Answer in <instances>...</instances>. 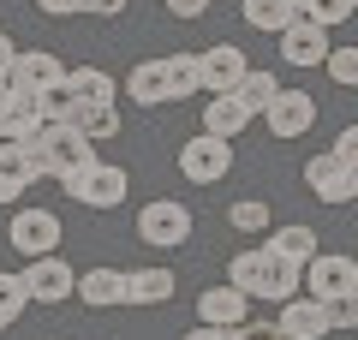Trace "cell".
I'll return each mask as SVG.
<instances>
[{
	"instance_id": "cell-1",
	"label": "cell",
	"mask_w": 358,
	"mask_h": 340,
	"mask_svg": "<svg viewBox=\"0 0 358 340\" xmlns=\"http://www.w3.org/2000/svg\"><path fill=\"white\" fill-rule=\"evenodd\" d=\"M227 281L245 292V299H263V304H287L305 292V269L275 257L268 245H251V251H233L227 263Z\"/></svg>"
},
{
	"instance_id": "cell-2",
	"label": "cell",
	"mask_w": 358,
	"mask_h": 340,
	"mask_svg": "<svg viewBox=\"0 0 358 340\" xmlns=\"http://www.w3.org/2000/svg\"><path fill=\"white\" fill-rule=\"evenodd\" d=\"M30 150H36L42 162H48V179H66V173H78V167H90V162H96V143H90L78 126H48V120L36 126Z\"/></svg>"
},
{
	"instance_id": "cell-3",
	"label": "cell",
	"mask_w": 358,
	"mask_h": 340,
	"mask_svg": "<svg viewBox=\"0 0 358 340\" xmlns=\"http://www.w3.org/2000/svg\"><path fill=\"white\" fill-rule=\"evenodd\" d=\"M60 185L72 191L84 209H120L126 191H131V173H126V167H114V162H90V167H78V173H66Z\"/></svg>"
},
{
	"instance_id": "cell-4",
	"label": "cell",
	"mask_w": 358,
	"mask_h": 340,
	"mask_svg": "<svg viewBox=\"0 0 358 340\" xmlns=\"http://www.w3.org/2000/svg\"><path fill=\"white\" fill-rule=\"evenodd\" d=\"M138 239L155 245V251H173V245H185V239H192V209H185V203H173V197L143 203V209H138Z\"/></svg>"
},
{
	"instance_id": "cell-5",
	"label": "cell",
	"mask_w": 358,
	"mask_h": 340,
	"mask_svg": "<svg viewBox=\"0 0 358 340\" xmlns=\"http://www.w3.org/2000/svg\"><path fill=\"white\" fill-rule=\"evenodd\" d=\"M305 185H310V197H322V203H352L358 197V167L346 162V155H334V150H317L305 162Z\"/></svg>"
},
{
	"instance_id": "cell-6",
	"label": "cell",
	"mask_w": 358,
	"mask_h": 340,
	"mask_svg": "<svg viewBox=\"0 0 358 340\" xmlns=\"http://www.w3.org/2000/svg\"><path fill=\"white\" fill-rule=\"evenodd\" d=\"M179 173L192 179V185H215V179L233 173V143L227 138H209V132H197V138L179 143Z\"/></svg>"
},
{
	"instance_id": "cell-7",
	"label": "cell",
	"mask_w": 358,
	"mask_h": 340,
	"mask_svg": "<svg viewBox=\"0 0 358 340\" xmlns=\"http://www.w3.org/2000/svg\"><path fill=\"white\" fill-rule=\"evenodd\" d=\"M6 245L13 251H24L30 263L36 257H54V245H60V215L54 209H13V221H6Z\"/></svg>"
},
{
	"instance_id": "cell-8",
	"label": "cell",
	"mask_w": 358,
	"mask_h": 340,
	"mask_svg": "<svg viewBox=\"0 0 358 340\" xmlns=\"http://www.w3.org/2000/svg\"><path fill=\"white\" fill-rule=\"evenodd\" d=\"M197 66H203V96H233V90L245 84V72H251L245 48H233V42H215V48H197Z\"/></svg>"
},
{
	"instance_id": "cell-9",
	"label": "cell",
	"mask_w": 358,
	"mask_h": 340,
	"mask_svg": "<svg viewBox=\"0 0 358 340\" xmlns=\"http://www.w3.org/2000/svg\"><path fill=\"white\" fill-rule=\"evenodd\" d=\"M305 287H310V299L334 304V299H346V292H358V263L341 257V251H322L317 263L305 269Z\"/></svg>"
},
{
	"instance_id": "cell-10",
	"label": "cell",
	"mask_w": 358,
	"mask_h": 340,
	"mask_svg": "<svg viewBox=\"0 0 358 340\" xmlns=\"http://www.w3.org/2000/svg\"><path fill=\"white\" fill-rule=\"evenodd\" d=\"M263 126H268V138H305L317 126V96L310 90H281L275 108L263 113Z\"/></svg>"
},
{
	"instance_id": "cell-11",
	"label": "cell",
	"mask_w": 358,
	"mask_h": 340,
	"mask_svg": "<svg viewBox=\"0 0 358 340\" xmlns=\"http://www.w3.org/2000/svg\"><path fill=\"white\" fill-rule=\"evenodd\" d=\"M275 323H281V334H287V340H329V334H334V316H329V304H322V299H310V292L287 299Z\"/></svg>"
},
{
	"instance_id": "cell-12",
	"label": "cell",
	"mask_w": 358,
	"mask_h": 340,
	"mask_svg": "<svg viewBox=\"0 0 358 340\" xmlns=\"http://www.w3.org/2000/svg\"><path fill=\"white\" fill-rule=\"evenodd\" d=\"M24 287H30V304H66V299H78V275L60 263V257H36V263H24Z\"/></svg>"
},
{
	"instance_id": "cell-13",
	"label": "cell",
	"mask_w": 358,
	"mask_h": 340,
	"mask_svg": "<svg viewBox=\"0 0 358 340\" xmlns=\"http://www.w3.org/2000/svg\"><path fill=\"white\" fill-rule=\"evenodd\" d=\"M54 84H66V66H60V54H48V48H24L18 54V66H13V90L18 96H48Z\"/></svg>"
},
{
	"instance_id": "cell-14",
	"label": "cell",
	"mask_w": 358,
	"mask_h": 340,
	"mask_svg": "<svg viewBox=\"0 0 358 340\" xmlns=\"http://www.w3.org/2000/svg\"><path fill=\"white\" fill-rule=\"evenodd\" d=\"M245 316H251V299H245L233 281L197 292V323H209V328H245Z\"/></svg>"
},
{
	"instance_id": "cell-15",
	"label": "cell",
	"mask_w": 358,
	"mask_h": 340,
	"mask_svg": "<svg viewBox=\"0 0 358 340\" xmlns=\"http://www.w3.org/2000/svg\"><path fill=\"white\" fill-rule=\"evenodd\" d=\"M329 54H334L329 30L310 24V18H299L293 30H281V60L287 66H329Z\"/></svg>"
},
{
	"instance_id": "cell-16",
	"label": "cell",
	"mask_w": 358,
	"mask_h": 340,
	"mask_svg": "<svg viewBox=\"0 0 358 340\" xmlns=\"http://www.w3.org/2000/svg\"><path fill=\"white\" fill-rule=\"evenodd\" d=\"M42 126L36 96H18V90H0V143H30Z\"/></svg>"
},
{
	"instance_id": "cell-17",
	"label": "cell",
	"mask_w": 358,
	"mask_h": 340,
	"mask_svg": "<svg viewBox=\"0 0 358 340\" xmlns=\"http://www.w3.org/2000/svg\"><path fill=\"white\" fill-rule=\"evenodd\" d=\"M78 299L90 304V311H108V304H126V269H84L78 275Z\"/></svg>"
},
{
	"instance_id": "cell-18",
	"label": "cell",
	"mask_w": 358,
	"mask_h": 340,
	"mask_svg": "<svg viewBox=\"0 0 358 340\" xmlns=\"http://www.w3.org/2000/svg\"><path fill=\"white\" fill-rule=\"evenodd\" d=\"M317 233H310V227L305 221H287V227H275V233H268V251H275V257H287V263H299V269H310V263H317Z\"/></svg>"
},
{
	"instance_id": "cell-19",
	"label": "cell",
	"mask_w": 358,
	"mask_h": 340,
	"mask_svg": "<svg viewBox=\"0 0 358 340\" xmlns=\"http://www.w3.org/2000/svg\"><path fill=\"white\" fill-rule=\"evenodd\" d=\"M66 84H72L78 108H108V101H120V84L102 72V66H72V72H66Z\"/></svg>"
},
{
	"instance_id": "cell-20",
	"label": "cell",
	"mask_w": 358,
	"mask_h": 340,
	"mask_svg": "<svg viewBox=\"0 0 358 340\" xmlns=\"http://www.w3.org/2000/svg\"><path fill=\"white\" fill-rule=\"evenodd\" d=\"M245 126H251V113H245L239 96H209L203 101V132H209V138H227L233 143Z\"/></svg>"
},
{
	"instance_id": "cell-21",
	"label": "cell",
	"mask_w": 358,
	"mask_h": 340,
	"mask_svg": "<svg viewBox=\"0 0 358 340\" xmlns=\"http://www.w3.org/2000/svg\"><path fill=\"white\" fill-rule=\"evenodd\" d=\"M126 101H138V108H162L167 101V66L162 60H143L126 72Z\"/></svg>"
},
{
	"instance_id": "cell-22",
	"label": "cell",
	"mask_w": 358,
	"mask_h": 340,
	"mask_svg": "<svg viewBox=\"0 0 358 340\" xmlns=\"http://www.w3.org/2000/svg\"><path fill=\"white\" fill-rule=\"evenodd\" d=\"M173 269H131L126 275V304H167L173 299Z\"/></svg>"
},
{
	"instance_id": "cell-23",
	"label": "cell",
	"mask_w": 358,
	"mask_h": 340,
	"mask_svg": "<svg viewBox=\"0 0 358 340\" xmlns=\"http://www.w3.org/2000/svg\"><path fill=\"white\" fill-rule=\"evenodd\" d=\"M167 101H192L203 96V66H197V54H167Z\"/></svg>"
},
{
	"instance_id": "cell-24",
	"label": "cell",
	"mask_w": 358,
	"mask_h": 340,
	"mask_svg": "<svg viewBox=\"0 0 358 340\" xmlns=\"http://www.w3.org/2000/svg\"><path fill=\"white\" fill-rule=\"evenodd\" d=\"M239 13H245V24H251V30H275V36L299 24V6H293V0H245Z\"/></svg>"
},
{
	"instance_id": "cell-25",
	"label": "cell",
	"mask_w": 358,
	"mask_h": 340,
	"mask_svg": "<svg viewBox=\"0 0 358 340\" xmlns=\"http://www.w3.org/2000/svg\"><path fill=\"white\" fill-rule=\"evenodd\" d=\"M233 96H239V101H245V113L257 120V113L275 108V96H281V78H275V72H257V66H251V72H245V84L233 90Z\"/></svg>"
},
{
	"instance_id": "cell-26",
	"label": "cell",
	"mask_w": 358,
	"mask_h": 340,
	"mask_svg": "<svg viewBox=\"0 0 358 340\" xmlns=\"http://www.w3.org/2000/svg\"><path fill=\"white\" fill-rule=\"evenodd\" d=\"M293 6H299V18H310V24H322V30L346 24V18L358 13V0H293Z\"/></svg>"
},
{
	"instance_id": "cell-27",
	"label": "cell",
	"mask_w": 358,
	"mask_h": 340,
	"mask_svg": "<svg viewBox=\"0 0 358 340\" xmlns=\"http://www.w3.org/2000/svg\"><path fill=\"white\" fill-rule=\"evenodd\" d=\"M78 132H84L90 143L120 138V101H108V108H84V113H78Z\"/></svg>"
},
{
	"instance_id": "cell-28",
	"label": "cell",
	"mask_w": 358,
	"mask_h": 340,
	"mask_svg": "<svg viewBox=\"0 0 358 340\" xmlns=\"http://www.w3.org/2000/svg\"><path fill=\"white\" fill-rule=\"evenodd\" d=\"M227 227H233V233H263V227H268V197H239L227 209Z\"/></svg>"
},
{
	"instance_id": "cell-29",
	"label": "cell",
	"mask_w": 358,
	"mask_h": 340,
	"mask_svg": "<svg viewBox=\"0 0 358 340\" xmlns=\"http://www.w3.org/2000/svg\"><path fill=\"white\" fill-rule=\"evenodd\" d=\"M24 304H30V287H24V275H6V269H0V323L24 316Z\"/></svg>"
},
{
	"instance_id": "cell-30",
	"label": "cell",
	"mask_w": 358,
	"mask_h": 340,
	"mask_svg": "<svg viewBox=\"0 0 358 340\" xmlns=\"http://www.w3.org/2000/svg\"><path fill=\"white\" fill-rule=\"evenodd\" d=\"M322 72H329V78H334L341 90H358V48H334Z\"/></svg>"
},
{
	"instance_id": "cell-31",
	"label": "cell",
	"mask_w": 358,
	"mask_h": 340,
	"mask_svg": "<svg viewBox=\"0 0 358 340\" xmlns=\"http://www.w3.org/2000/svg\"><path fill=\"white\" fill-rule=\"evenodd\" d=\"M329 316H334V328H352V334H358V292L334 299V304H329Z\"/></svg>"
},
{
	"instance_id": "cell-32",
	"label": "cell",
	"mask_w": 358,
	"mask_h": 340,
	"mask_svg": "<svg viewBox=\"0 0 358 340\" xmlns=\"http://www.w3.org/2000/svg\"><path fill=\"white\" fill-rule=\"evenodd\" d=\"M185 340H245V328H209V323H197Z\"/></svg>"
},
{
	"instance_id": "cell-33",
	"label": "cell",
	"mask_w": 358,
	"mask_h": 340,
	"mask_svg": "<svg viewBox=\"0 0 358 340\" xmlns=\"http://www.w3.org/2000/svg\"><path fill=\"white\" fill-rule=\"evenodd\" d=\"M334 155H346V162L358 167V126H346L341 138H334Z\"/></svg>"
},
{
	"instance_id": "cell-34",
	"label": "cell",
	"mask_w": 358,
	"mask_h": 340,
	"mask_svg": "<svg viewBox=\"0 0 358 340\" xmlns=\"http://www.w3.org/2000/svg\"><path fill=\"white\" fill-rule=\"evenodd\" d=\"M167 13H173V18H203L209 0H167Z\"/></svg>"
},
{
	"instance_id": "cell-35",
	"label": "cell",
	"mask_w": 358,
	"mask_h": 340,
	"mask_svg": "<svg viewBox=\"0 0 358 340\" xmlns=\"http://www.w3.org/2000/svg\"><path fill=\"white\" fill-rule=\"evenodd\" d=\"M245 340H287L281 323H245Z\"/></svg>"
},
{
	"instance_id": "cell-36",
	"label": "cell",
	"mask_w": 358,
	"mask_h": 340,
	"mask_svg": "<svg viewBox=\"0 0 358 340\" xmlns=\"http://www.w3.org/2000/svg\"><path fill=\"white\" fill-rule=\"evenodd\" d=\"M42 13H54V18H72V13H84V0H36Z\"/></svg>"
},
{
	"instance_id": "cell-37",
	"label": "cell",
	"mask_w": 358,
	"mask_h": 340,
	"mask_svg": "<svg viewBox=\"0 0 358 340\" xmlns=\"http://www.w3.org/2000/svg\"><path fill=\"white\" fill-rule=\"evenodd\" d=\"M84 13H96V18H120V13H126V0H84Z\"/></svg>"
},
{
	"instance_id": "cell-38",
	"label": "cell",
	"mask_w": 358,
	"mask_h": 340,
	"mask_svg": "<svg viewBox=\"0 0 358 340\" xmlns=\"http://www.w3.org/2000/svg\"><path fill=\"white\" fill-rule=\"evenodd\" d=\"M18 54H24V48H13V36H0V72H13Z\"/></svg>"
},
{
	"instance_id": "cell-39",
	"label": "cell",
	"mask_w": 358,
	"mask_h": 340,
	"mask_svg": "<svg viewBox=\"0 0 358 340\" xmlns=\"http://www.w3.org/2000/svg\"><path fill=\"white\" fill-rule=\"evenodd\" d=\"M0 90H13V72H0Z\"/></svg>"
},
{
	"instance_id": "cell-40",
	"label": "cell",
	"mask_w": 358,
	"mask_h": 340,
	"mask_svg": "<svg viewBox=\"0 0 358 340\" xmlns=\"http://www.w3.org/2000/svg\"><path fill=\"white\" fill-rule=\"evenodd\" d=\"M0 328H6V323H0Z\"/></svg>"
}]
</instances>
